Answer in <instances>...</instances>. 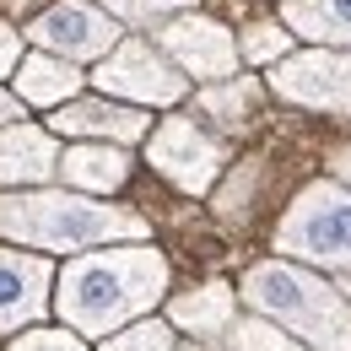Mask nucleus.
<instances>
[{
    "label": "nucleus",
    "instance_id": "15",
    "mask_svg": "<svg viewBox=\"0 0 351 351\" xmlns=\"http://www.w3.org/2000/svg\"><path fill=\"white\" fill-rule=\"evenodd\" d=\"M232 313H238V292L227 281H211V287L178 292L168 303V324H178L184 335H200V341H221V330L232 324Z\"/></svg>",
    "mask_w": 351,
    "mask_h": 351
},
{
    "label": "nucleus",
    "instance_id": "24",
    "mask_svg": "<svg viewBox=\"0 0 351 351\" xmlns=\"http://www.w3.org/2000/svg\"><path fill=\"white\" fill-rule=\"evenodd\" d=\"M330 178L351 189V146H335V152H330Z\"/></svg>",
    "mask_w": 351,
    "mask_h": 351
},
{
    "label": "nucleus",
    "instance_id": "21",
    "mask_svg": "<svg viewBox=\"0 0 351 351\" xmlns=\"http://www.w3.org/2000/svg\"><path fill=\"white\" fill-rule=\"evenodd\" d=\"M92 5H103L114 22H135V27H152V22H162V16H173V11H189L195 0H92Z\"/></svg>",
    "mask_w": 351,
    "mask_h": 351
},
{
    "label": "nucleus",
    "instance_id": "9",
    "mask_svg": "<svg viewBox=\"0 0 351 351\" xmlns=\"http://www.w3.org/2000/svg\"><path fill=\"white\" fill-rule=\"evenodd\" d=\"M27 38L49 54H65V60H103L119 44V22L92 0H60L27 27Z\"/></svg>",
    "mask_w": 351,
    "mask_h": 351
},
{
    "label": "nucleus",
    "instance_id": "12",
    "mask_svg": "<svg viewBox=\"0 0 351 351\" xmlns=\"http://www.w3.org/2000/svg\"><path fill=\"white\" fill-rule=\"evenodd\" d=\"M60 162V146L49 130H33L22 119L0 125V189H22V184H49Z\"/></svg>",
    "mask_w": 351,
    "mask_h": 351
},
{
    "label": "nucleus",
    "instance_id": "14",
    "mask_svg": "<svg viewBox=\"0 0 351 351\" xmlns=\"http://www.w3.org/2000/svg\"><path fill=\"white\" fill-rule=\"evenodd\" d=\"M11 82H16V97L27 103V108H60L65 97H76L82 92V71H76V60H65V54H27V60H16V71H11Z\"/></svg>",
    "mask_w": 351,
    "mask_h": 351
},
{
    "label": "nucleus",
    "instance_id": "7",
    "mask_svg": "<svg viewBox=\"0 0 351 351\" xmlns=\"http://www.w3.org/2000/svg\"><path fill=\"white\" fill-rule=\"evenodd\" d=\"M276 76L270 92L313 108V114H351V54L346 49H308V54H281L270 60Z\"/></svg>",
    "mask_w": 351,
    "mask_h": 351
},
{
    "label": "nucleus",
    "instance_id": "11",
    "mask_svg": "<svg viewBox=\"0 0 351 351\" xmlns=\"http://www.w3.org/2000/svg\"><path fill=\"white\" fill-rule=\"evenodd\" d=\"M54 135H97V141H114V146H130L146 135V114L130 108V103H119V97H65L60 108H54Z\"/></svg>",
    "mask_w": 351,
    "mask_h": 351
},
{
    "label": "nucleus",
    "instance_id": "25",
    "mask_svg": "<svg viewBox=\"0 0 351 351\" xmlns=\"http://www.w3.org/2000/svg\"><path fill=\"white\" fill-rule=\"evenodd\" d=\"M11 119H27V103H22L16 92L0 87V125H11Z\"/></svg>",
    "mask_w": 351,
    "mask_h": 351
},
{
    "label": "nucleus",
    "instance_id": "13",
    "mask_svg": "<svg viewBox=\"0 0 351 351\" xmlns=\"http://www.w3.org/2000/svg\"><path fill=\"white\" fill-rule=\"evenodd\" d=\"M54 178H65V189H82V195H114L130 178V157L114 141H82V146L60 152Z\"/></svg>",
    "mask_w": 351,
    "mask_h": 351
},
{
    "label": "nucleus",
    "instance_id": "17",
    "mask_svg": "<svg viewBox=\"0 0 351 351\" xmlns=\"http://www.w3.org/2000/svg\"><path fill=\"white\" fill-rule=\"evenodd\" d=\"M254 103H260V82L254 76H221V82H211L200 92V114H211L221 130H238L254 114Z\"/></svg>",
    "mask_w": 351,
    "mask_h": 351
},
{
    "label": "nucleus",
    "instance_id": "23",
    "mask_svg": "<svg viewBox=\"0 0 351 351\" xmlns=\"http://www.w3.org/2000/svg\"><path fill=\"white\" fill-rule=\"evenodd\" d=\"M16 60H22V33H16L11 22H0V76H11Z\"/></svg>",
    "mask_w": 351,
    "mask_h": 351
},
{
    "label": "nucleus",
    "instance_id": "5",
    "mask_svg": "<svg viewBox=\"0 0 351 351\" xmlns=\"http://www.w3.org/2000/svg\"><path fill=\"white\" fill-rule=\"evenodd\" d=\"M92 82H97L103 97H125V103H141V108H157V103L168 108V103H178L189 92V76L146 38H119L97 60Z\"/></svg>",
    "mask_w": 351,
    "mask_h": 351
},
{
    "label": "nucleus",
    "instance_id": "8",
    "mask_svg": "<svg viewBox=\"0 0 351 351\" xmlns=\"http://www.w3.org/2000/svg\"><path fill=\"white\" fill-rule=\"evenodd\" d=\"M152 27H157V49L173 60L184 76H195V82H221V76L238 71V38H232L221 22L200 16L195 5L162 16V22H152Z\"/></svg>",
    "mask_w": 351,
    "mask_h": 351
},
{
    "label": "nucleus",
    "instance_id": "1",
    "mask_svg": "<svg viewBox=\"0 0 351 351\" xmlns=\"http://www.w3.org/2000/svg\"><path fill=\"white\" fill-rule=\"evenodd\" d=\"M168 292V260L130 238V249H87L60 270V292L49 303L76 335H114L119 324L141 319Z\"/></svg>",
    "mask_w": 351,
    "mask_h": 351
},
{
    "label": "nucleus",
    "instance_id": "26",
    "mask_svg": "<svg viewBox=\"0 0 351 351\" xmlns=\"http://www.w3.org/2000/svg\"><path fill=\"white\" fill-rule=\"evenodd\" d=\"M335 292H341V298L351 303V270H341V281H335Z\"/></svg>",
    "mask_w": 351,
    "mask_h": 351
},
{
    "label": "nucleus",
    "instance_id": "6",
    "mask_svg": "<svg viewBox=\"0 0 351 351\" xmlns=\"http://www.w3.org/2000/svg\"><path fill=\"white\" fill-rule=\"evenodd\" d=\"M141 141H146V162L168 178V184H178L184 195H206L221 178L227 152H221L217 135H206L195 125V114H173V119H162L157 130L141 135Z\"/></svg>",
    "mask_w": 351,
    "mask_h": 351
},
{
    "label": "nucleus",
    "instance_id": "10",
    "mask_svg": "<svg viewBox=\"0 0 351 351\" xmlns=\"http://www.w3.org/2000/svg\"><path fill=\"white\" fill-rule=\"evenodd\" d=\"M49 287H54V265L44 254H11V249H0V335L27 330L33 319H44Z\"/></svg>",
    "mask_w": 351,
    "mask_h": 351
},
{
    "label": "nucleus",
    "instance_id": "16",
    "mask_svg": "<svg viewBox=\"0 0 351 351\" xmlns=\"http://www.w3.org/2000/svg\"><path fill=\"white\" fill-rule=\"evenodd\" d=\"M281 27L324 49H351V0H287Z\"/></svg>",
    "mask_w": 351,
    "mask_h": 351
},
{
    "label": "nucleus",
    "instance_id": "19",
    "mask_svg": "<svg viewBox=\"0 0 351 351\" xmlns=\"http://www.w3.org/2000/svg\"><path fill=\"white\" fill-rule=\"evenodd\" d=\"M97 351H178V341H173V330H168L162 319H135L130 330L119 324L114 335H103Z\"/></svg>",
    "mask_w": 351,
    "mask_h": 351
},
{
    "label": "nucleus",
    "instance_id": "2",
    "mask_svg": "<svg viewBox=\"0 0 351 351\" xmlns=\"http://www.w3.org/2000/svg\"><path fill=\"white\" fill-rule=\"evenodd\" d=\"M0 238L27 243V249H97L114 238H146V217L125 206H97V195L82 189H16L0 195Z\"/></svg>",
    "mask_w": 351,
    "mask_h": 351
},
{
    "label": "nucleus",
    "instance_id": "4",
    "mask_svg": "<svg viewBox=\"0 0 351 351\" xmlns=\"http://www.w3.org/2000/svg\"><path fill=\"white\" fill-rule=\"evenodd\" d=\"M276 249L319 270H351V189L335 178L308 184L276 227Z\"/></svg>",
    "mask_w": 351,
    "mask_h": 351
},
{
    "label": "nucleus",
    "instance_id": "3",
    "mask_svg": "<svg viewBox=\"0 0 351 351\" xmlns=\"http://www.w3.org/2000/svg\"><path fill=\"white\" fill-rule=\"evenodd\" d=\"M238 292H243L249 308H260L270 324L292 330L308 351H351V303L303 265L265 260L243 276Z\"/></svg>",
    "mask_w": 351,
    "mask_h": 351
},
{
    "label": "nucleus",
    "instance_id": "18",
    "mask_svg": "<svg viewBox=\"0 0 351 351\" xmlns=\"http://www.w3.org/2000/svg\"><path fill=\"white\" fill-rule=\"evenodd\" d=\"M221 341L232 351H308V346H298L281 324H270V319H232V324L221 330Z\"/></svg>",
    "mask_w": 351,
    "mask_h": 351
},
{
    "label": "nucleus",
    "instance_id": "22",
    "mask_svg": "<svg viewBox=\"0 0 351 351\" xmlns=\"http://www.w3.org/2000/svg\"><path fill=\"white\" fill-rule=\"evenodd\" d=\"M11 351H87L76 335H65V330H27V335H16Z\"/></svg>",
    "mask_w": 351,
    "mask_h": 351
},
{
    "label": "nucleus",
    "instance_id": "20",
    "mask_svg": "<svg viewBox=\"0 0 351 351\" xmlns=\"http://www.w3.org/2000/svg\"><path fill=\"white\" fill-rule=\"evenodd\" d=\"M281 54H292V33H287L281 22H254V27H243L238 60H249V65H270V60H281Z\"/></svg>",
    "mask_w": 351,
    "mask_h": 351
}]
</instances>
